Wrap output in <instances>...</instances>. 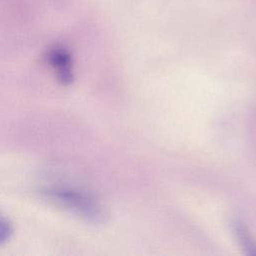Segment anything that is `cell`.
Returning a JSON list of instances; mask_svg holds the SVG:
<instances>
[{
  "instance_id": "1",
  "label": "cell",
  "mask_w": 256,
  "mask_h": 256,
  "mask_svg": "<svg viewBox=\"0 0 256 256\" xmlns=\"http://www.w3.org/2000/svg\"><path fill=\"white\" fill-rule=\"evenodd\" d=\"M38 194L50 205L89 222H100L104 216L98 199L68 180L53 179L42 183Z\"/></svg>"
},
{
  "instance_id": "2",
  "label": "cell",
  "mask_w": 256,
  "mask_h": 256,
  "mask_svg": "<svg viewBox=\"0 0 256 256\" xmlns=\"http://www.w3.org/2000/svg\"><path fill=\"white\" fill-rule=\"evenodd\" d=\"M46 62L56 80L68 86L74 82L75 70L71 53L62 46H54L46 54Z\"/></svg>"
},
{
  "instance_id": "3",
  "label": "cell",
  "mask_w": 256,
  "mask_h": 256,
  "mask_svg": "<svg viewBox=\"0 0 256 256\" xmlns=\"http://www.w3.org/2000/svg\"><path fill=\"white\" fill-rule=\"evenodd\" d=\"M14 227L12 222L0 212V245L7 243L13 236Z\"/></svg>"
}]
</instances>
